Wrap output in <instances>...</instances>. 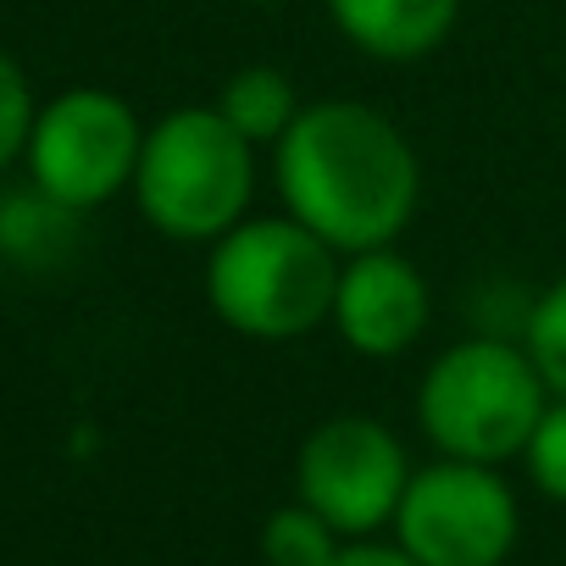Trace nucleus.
<instances>
[{"mask_svg":"<svg viewBox=\"0 0 566 566\" xmlns=\"http://www.w3.org/2000/svg\"><path fill=\"white\" fill-rule=\"evenodd\" d=\"M277 200L339 255L389 250L417 222L422 156L367 101H306L295 128L272 145Z\"/></svg>","mask_w":566,"mask_h":566,"instance_id":"f257e3e1","label":"nucleus"},{"mask_svg":"<svg viewBox=\"0 0 566 566\" xmlns=\"http://www.w3.org/2000/svg\"><path fill=\"white\" fill-rule=\"evenodd\" d=\"M339 266L345 255L290 211L244 217L233 233L206 244V306L239 339L290 345L328 328Z\"/></svg>","mask_w":566,"mask_h":566,"instance_id":"f03ea898","label":"nucleus"},{"mask_svg":"<svg viewBox=\"0 0 566 566\" xmlns=\"http://www.w3.org/2000/svg\"><path fill=\"white\" fill-rule=\"evenodd\" d=\"M255 184L261 150L217 106H178L145 128L134 200L161 239L217 244L255 217Z\"/></svg>","mask_w":566,"mask_h":566,"instance_id":"7ed1b4c3","label":"nucleus"},{"mask_svg":"<svg viewBox=\"0 0 566 566\" xmlns=\"http://www.w3.org/2000/svg\"><path fill=\"white\" fill-rule=\"evenodd\" d=\"M549 400L516 334H467L422 367L417 428L450 461L505 467L527 450Z\"/></svg>","mask_w":566,"mask_h":566,"instance_id":"20e7f679","label":"nucleus"},{"mask_svg":"<svg viewBox=\"0 0 566 566\" xmlns=\"http://www.w3.org/2000/svg\"><path fill=\"white\" fill-rule=\"evenodd\" d=\"M522 538V505L500 467L428 461L395 511V544L417 566H505Z\"/></svg>","mask_w":566,"mask_h":566,"instance_id":"39448f33","label":"nucleus"},{"mask_svg":"<svg viewBox=\"0 0 566 566\" xmlns=\"http://www.w3.org/2000/svg\"><path fill=\"white\" fill-rule=\"evenodd\" d=\"M139 150H145L139 112L123 95L84 84L40 106L23 161L40 195H51L67 211H95L123 189H134Z\"/></svg>","mask_w":566,"mask_h":566,"instance_id":"423d86ee","label":"nucleus"},{"mask_svg":"<svg viewBox=\"0 0 566 566\" xmlns=\"http://www.w3.org/2000/svg\"><path fill=\"white\" fill-rule=\"evenodd\" d=\"M411 455L400 433L378 417L345 411L317 422L295 455V500L334 522L345 538H378L395 527V511L411 483Z\"/></svg>","mask_w":566,"mask_h":566,"instance_id":"0eeeda50","label":"nucleus"},{"mask_svg":"<svg viewBox=\"0 0 566 566\" xmlns=\"http://www.w3.org/2000/svg\"><path fill=\"white\" fill-rule=\"evenodd\" d=\"M433 323V290L411 255L389 250H361L345 255L339 290H334V317L328 328L367 361H395L422 345Z\"/></svg>","mask_w":566,"mask_h":566,"instance_id":"6e6552de","label":"nucleus"},{"mask_svg":"<svg viewBox=\"0 0 566 566\" xmlns=\"http://www.w3.org/2000/svg\"><path fill=\"white\" fill-rule=\"evenodd\" d=\"M339 40L384 67H411L444 51L461 0H323Z\"/></svg>","mask_w":566,"mask_h":566,"instance_id":"1a4fd4ad","label":"nucleus"},{"mask_svg":"<svg viewBox=\"0 0 566 566\" xmlns=\"http://www.w3.org/2000/svg\"><path fill=\"white\" fill-rule=\"evenodd\" d=\"M211 106H217L255 150H272L283 134L295 128V117L306 112L301 84L283 73V67H272V62H250V67L228 73V84L217 90Z\"/></svg>","mask_w":566,"mask_h":566,"instance_id":"9d476101","label":"nucleus"},{"mask_svg":"<svg viewBox=\"0 0 566 566\" xmlns=\"http://www.w3.org/2000/svg\"><path fill=\"white\" fill-rule=\"evenodd\" d=\"M350 538L334 533L328 516H317L306 500H290L277 505L266 522H261V555L266 566H328Z\"/></svg>","mask_w":566,"mask_h":566,"instance_id":"9b49d317","label":"nucleus"},{"mask_svg":"<svg viewBox=\"0 0 566 566\" xmlns=\"http://www.w3.org/2000/svg\"><path fill=\"white\" fill-rule=\"evenodd\" d=\"M522 350L533 356L544 389L555 400H566V272L555 283L527 301V317H522Z\"/></svg>","mask_w":566,"mask_h":566,"instance_id":"f8f14e48","label":"nucleus"},{"mask_svg":"<svg viewBox=\"0 0 566 566\" xmlns=\"http://www.w3.org/2000/svg\"><path fill=\"white\" fill-rule=\"evenodd\" d=\"M522 461H527L533 489H538L544 500L566 505V400H549V406H544V417H538V428H533Z\"/></svg>","mask_w":566,"mask_h":566,"instance_id":"ddd939ff","label":"nucleus"},{"mask_svg":"<svg viewBox=\"0 0 566 566\" xmlns=\"http://www.w3.org/2000/svg\"><path fill=\"white\" fill-rule=\"evenodd\" d=\"M34 117H40V106H34V90H29L23 67L0 51V172L29 150Z\"/></svg>","mask_w":566,"mask_h":566,"instance_id":"4468645a","label":"nucleus"},{"mask_svg":"<svg viewBox=\"0 0 566 566\" xmlns=\"http://www.w3.org/2000/svg\"><path fill=\"white\" fill-rule=\"evenodd\" d=\"M328 566H417V560H411L395 538H389V544H384V538H350Z\"/></svg>","mask_w":566,"mask_h":566,"instance_id":"2eb2a0df","label":"nucleus"},{"mask_svg":"<svg viewBox=\"0 0 566 566\" xmlns=\"http://www.w3.org/2000/svg\"><path fill=\"white\" fill-rule=\"evenodd\" d=\"M244 7H283V0H244Z\"/></svg>","mask_w":566,"mask_h":566,"instance_id":"dca6fc26","label":"nucleus"}]
</instances>
